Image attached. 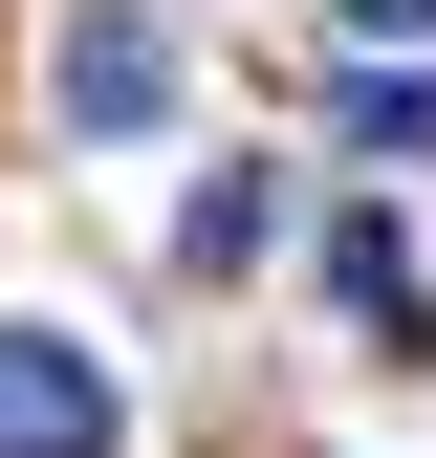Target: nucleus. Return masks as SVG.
Masks as SVG:
<instances>
[{"label":"nucleus","instance_id":"f257e3e1","mask_svg":"<svg viewBox=\"0 0 436 458\" xmlns=\"http://www.w3.org/2000/svg\"><path fill=\"white\" fill-rule=\"evenodd\" d=\"M109 437H131V393L66 327H0V458H109Z\"/></svg>","mask_w":436,"mask_h":458},{"label":"nucleus","instance_id":"f03ea898","mask_svg":"<svg viewBox=\"0 0 436 458\" xmlns=\"http://www.w3.org/2000/svg\"><path fill=\"white\" fill-rule=\"evenodd\" d=\"M153 109H175V22L153 0H88L66 22V131H153Z\"/></svg>","mask_w":436,"mask_h":458},{"label":"nucleus","instance_id":"7ed1b4c3","mask_svg":"<svg viewBox=\"0 0 436 458\" xmlns=\"http://www.w3.org/2000/svg\"><path fill=\"white\" fill-rule=\"evenodd\" d=\"M327 306H349L371 350H436V284H415V241H393V218H349V241H327Z\"/></svg>","mask_w":436,"mask_h":458},{"label":"nucleus","instance_id":"20e7f679","mask_svg":"<svg viewBox=\"0 0 436 458\" xmlns=\"http://www.w3.org/2000/svg\"><path fill=\"white\" fill-rule=\"evenodd\" d=\"M349 153H393V175H436V66H393V88H349Z\"/></svg>","mask_w":436,"mask_h":458},{"label":"nucleus","instance_id":"39448f33","mask_svg":"<svg viewBox=\"0 0 436 458\" xmlns=\"http://www.w3.org/2000/svg\"><path fill=\"white\" fill-rule=\"evenodd\" d=\"M349 22H371V44H436V0H349Z\"/></svg>","mask_w":436,"mask_h":458}]
</instances>
